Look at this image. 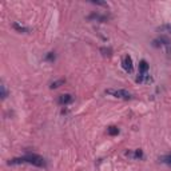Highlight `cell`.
Returning a JSON list of instances; mask_svg holds the SVG:
<instances>
[{
    "instance_id": "obj_11",
    "label": "cell",
    "mask_w": 171,
    "mask_h": 171,
    "mask_svg": "<svg viewBox=\"0 0 171 171\" xmlns=\"http://www.w3.org/2000/svg\"><path fill=\"white\" fill-rule=\"evenodd\" d=\"M62 84H64V79H60V80H56V82L51 83V88H58Z\"/></svg>"
},
{
    "instance_id": "obj_15",
    "label": "cell",
    "mask_w": 171,
    "mask_h": 171,
    "mask_svg": "<svg viewBox=\"0 0 171 171\" xmlns=\"http://www.w3.org/2000/svg\"><path fill=\"white\" fill-rule=\"evenodd\" d=\"M53 58H55V55H53V52H50L48 55H47V59H48V60H51V59H53Z\"/></svg>"
},
{
    "instance_id": "obj_4",
    "label": "cell",
    "mask_w": 171,
    "mask_h": 171,
    "mask_svg": "<svg viewBox=\"0 0 171 171\" xmlns=\"http://www.w3.org/2000/svg\"><path fill=\"white\" fill-rule=\"evenodd\" d=\"M72 95L71 94H63V95H60L59 96V99H58V102H59V104H68V103H71L72 102Z\"/></svg>"
},
{
    "instance_id": "obj_6",
    "label": "cell",
    "mask_w": 171,
    "mask_h": 171,
    "mask_svg": "<svg viewBox=\"0 0 171 171\" xmlns=\"http://www.w3.org/2000/svg\"><path fill=\"white\" fill-rule=\"evenodd\" d=\"M149 70H150V66L146 60H140L139 63V74H149Z\"/></svg>"
},
{
    "instance_id": "obj_7",
    "label": "cell",
    "mask_w": 171,
    "mask_h": 171,
    "mask_svg": "<svg viewBox=\"0 0 171 171\" xmlns=\"http://www.w3.org/2000/svg\"><path fill=\"white\" fill-rule=\"evenodd\" d=\"M12 27H13V29H16L18 32H23V33H27L29 31V28H27V27H24V26H20V24H18V23H13L12 24Z\"/></svg>"
},
{
    "instance_id": "obj_2",
    "label": "cell",
    "mask_w": 171,
    "mask_h": 171,
    "mask_svg": "<svg viewBox=\"0 0 171 171\" xmlns=\"http://www.w3.org/2000/svg\"><path fill=\"white\" fill-rule=\"evenodd\" d=\"M106 94L112 95L114 98L123 99V100L131 99V94H130L128 91H126V90H106Z\"/></svg>"
},
{
    "instance_id": "obj_14",
    "label": "cell",
    "mask_w": 171,
    "mask_h": 171,
    "mask_svg": "<svg viewBox=\"0 0 171 171\" xmlns=\"http://www.w3.org/2000/svg\"><path fill=\"white\" fill-rule=\"evenodd\" d=\"M100 51L103 52V55H106V56H111V50H110V48H100Z\"/></svg>"
},
{
    "instance_id": "obj_12",
    "label": "cell",
    "mask_w": 171,
    "mask_h": 171,
    "mask_svg": "<svg viewBox=\"0 0 171 171\" xmlns=\"http://www.w3.org/2000/svg\"><path fill=\"white\" fill-rule=\"evenodd\" d=\"M90 19H95V20H100V22H106V18L102 15H99V13H94V15L90 16Z\"/></svg>"
},
{
    "instance_id": "obj_5",
    "label": "cell",
    "mask_w": 171,
    "mask_h": 171,
    "mask_svg": "<svg viewBox=\"0 0 171 171\" xmlns=\"http://www.w3.org/2000/svg\"><path fill=\"white\" fill-rule=\"evenodd\" d=\"M136 82L138 83H150L151 82V78H150L149 74H139L136 76Z\"/></svg>"
},
{
    "instance_id": "obj_13",
    "label": "cell",
    "mask_w": 171,
    "mask_h": 171,
    "mask_svg": "<svg viewBox=\"0 0 171 171\" xmlns=\"http://www.w3.org/2000/svg\"><path fill=\"white\" fill-rule=\"evenodd\" d=\"M0 90H2V99H5L7 96H8V92H7V90H5V86L2 84L0 86Z\"/></svg>"
},
{
    "instance_id": "obj_9",
    "label": "cell",
    "mask_w": 171,
    "mask_h": 171,
    "mask_svg": "<svg viewBox=\"0 0 171 171\" xmlns=\"http://www.w3.org/2000/svg\"><path fill=\"white\" fill-rule=\"evenodd\" d=\"M107 132H108L110 135L115 136V135H118V134H119V128H118V127H115V126H111V127H108V128H107Z\"/></svg>"
},
{
    "instance_id": "obj_3",
    "label": "cell",
    "mask_w": 171,
    "mask_h": 171,
    "mask_svg": "<svg viewBox=\"0 0 171 171\" xmlns=\"http://www.w3.org/2000/svg\"><path fill=\"white\" fill-rule=\"evenodd\" d=\"M122 66H123V68L126 70V72H128V74H131L134 71V64H132V59H131V56H128V55H126L125 58H123V62H122Z\"/></svg>"
},
{
    "instance_id": "obj_8",
    "label": "cell",
    "mask_w": 171,
    "mask_h": 171,
    "mask_svg": "<svg viewBox=\"0 0 171 171\" xmlns=\"http://www.w3.org/2000/svg\"><path fill=\"white\" fill-rule=\"evenodd\" d=\"M159 162L165 163V165H169L171 166V154H167V155H163L159 158Z\"/></svg>"
},
{
    "instance_id": "obj_1",
    "label": "cell",
    "mask_w": 171,
    "mask_h": 171,
    "mask_svg": "<svg viewBox=\"0 0 171 171\" xmlns=\"http://www.w3.org/2000/svg\"><path fill=\"white\" fill-rule=\"evenodd\" d=\"M23 159H24V163H29V165H33L36 167H44L46 166L44 158L40 155H36V154H27V155L23 156Z\"/></svg>"
},
{
    "instance_id": "obj_10",
    "label": "cell",
    "mask_w": 171,
    "mask_h": 171,
    "mask_svg": "<svg viewBox=\"0 0 171 171\" xmlns=\"http://www.w3.org/2000/svg\"><path fill=\"white\" fill-rule=\"evenodd\" d=\"M127 155H131V156H134V158H136V159H140V158H143V151L142 150H136L134 154L127 152Z\"/></svg>"
}]
</instances>
